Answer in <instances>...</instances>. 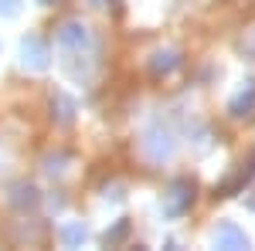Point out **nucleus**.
I'll return each instance as SVG.
<instances>
[{"label": "nucleus", "mask_w": 255, "mask_h": 251, "mask_svg": "<svg viewBox=\"0 0 255 251\" xmlns=\"http://www.w3.org/2000/svg\"><path fill=\"white\" fill-rule=\"evenodd\" d=\"M191 200H194V183L191 180H174L170 190L163 193V214L167 217H180L191 207Z\"/></svg>", "instance_id": "nucleus-4"}, {"label": "nucleus", "mask_w": 255, "mask_h": 251, "mask_svg": "<svg viewBox=\"0 0 255 251\" xmlns=\"http://www.w3.org/2000/svg\"><path fill=\"white\" fill-rule=\"evenodd\" d=\"M14 204H17V207H24V204H27V207H34V204H38V190H34L31 183L14 187Z\"/></svg>", "instance_id": "nucleus-10"}, {"label": "nucleus", "mask_w": 255, "mask_h": 251, "mask_svg": "<svg viewBox=\"0 0 255 251\" xmlns=\"http://www.w3.org/2000/svg\"><path fill=\"white\" fill-rule=\"evenodd\" d=\"M228 109H232L235 116H245V112H252V109H255V78H249V82L238 88V95L228 102Z\"/></svg>", "instance_id": "nucleus-6"}, {"label": "nucleus", "mask_w": 255, "mask_h": 251, "mask_svg": "<svg viewBox=\"0 0 255 251\" xmlns=\"http://www.w3.org/2000/svg\"><path fill=\"white\" fill-rule=\"evenodd\" d=\"M48 58H51V51H48L44 38L27 34V38L20 41V65H24L27 72H44V68H48Z\"/></svg>", "instance_id": "nucleus-3"}, {"label": "nucleus", "mask_w": 255, "mask_h": 251, "mask_svg": "<svg viewBox=\"0 0 255 251\" xmlns=\"http://www.w3.org/2000/svg\"><path fill=\"white\" fill-rule=\"evenodd\" d=\"M85 238H89V228L82 221H72V224L61 228V245L65 248H79V245H85Z\"/></svg>", "instance_id": "nucleus-7"}, {"label": "nucleus", "mask_w": 255, "mask_h": 251, "mask_svg": "<svg viewBox=\"0 0 255 251\" xmlns=\"http://www.w3.org/2000/svg\"><path fill=\"white\" fill-rule=\"evenodd\" d=\"M51 109L58 112V122H61V126H72V119H75V102L65 95V92H58V95H55Z\"/></svg>", "instance_id": "nucleus-9"}, {"label": "nucleus", "mask_w": 255, "mask_h": 251, "mask_svg": "<svg viewBox=\"0 0 255 251\" xmlns=\"http://www.w3.org/2000/svg\"><path fill=\"white\" fill-rule=\"evenodd\" d=\"M92 3H96V7H102V3H106V0H92Z\"/></svg>", "instance_id": "nucleus-13"}, {"label": "nucleus", "mask_w": 255, "mask_h": 251, "mask_svg": "<svg viewBox=\"0 0 255 251\" xmlns=\"http://www.w3.org/2000/svg\"><path fill=\"white\" fill-rule=\"evenodd\" d=\"M38 3H55V0H38Z\"/></svg>", "instance_id": "nucleus-14"}, {"label": "nucleus", "mask_w": 255, "mask_h": 251, "mask_svg": "<svg viewBox=\"0 0 255 251\" xmlns=\"http://www.w3.org/2000/svg\"><path fill=\"white\" fill-rule=\"evenodd\" d=\"M20 0H0V17H17Z\"/></svg>", "instance_id": "nucleus-11"}, {"label": "nucleus", "mask_w": 255, "mask_h": 251, "mask_svg": "<svg viewBox=\"0 0 255 251\" xmlns=\"http://www.w3.org/2000/svg\"><path fill=\"white\" fill-rule=\"evenodd\" d=\"M211 241H215V248H228V251L249 248V238H245V231H242L238 224H232V221H221V224L215 228V234H211Z\"/></svg>", "instance_id": "nucleus-5"}, {"label": "nucleus", "mask_w": 255, "mask_h": 251, "mask_svg": "<svg viewBox=\"0 0 255 251\" xmlns=\"http://www.w3.org/2000/svg\"><path fill=\"white\" fill-rule=\"evenodd\" d=\"M55 41H58V51H96V34L82 20H65Z\"/></svg>", "instance_id": "nucleus-1"}, {"label": "nucleus", "mask_w": 255, "mask_h": 251, "mask_svg": "<svg viewBox=\"0 0 255 251\" xmlns=\"http://www.w3.org/2000/svg\"><path fill=\"white\" fill-rule=\"evenodd\" d=\"M126 231H129V224H126V221H119L113 231H106V241L113 245V241H119V238H126Z\"/></svg>", "instance_id": "nucleus-12"}, {"label": "nucleus", "mask_w": 255, "mask_h": 251, "mask_svg": "<svg viewBox=\"0 0 255 251\" xmlns=\"http://www.w3.org/2000/svg\"><path fill=\"white\" fill-rule=\"evenodd\" d=\"M177 150V143H174V133L163 126V122H153L146 133H143V153L150 156L153 163H163V160H170Z\"/></svg>", "instance_id": "nucleus-2"}, {"label": "nucleus", "mask_w": 255, "mask_h": 251, "mask_svg": "<svg viewBox=\"0 0 255 251\" xmlns=\"http://www.w3.org/2000/svg\"><path fill=\"white\" fill-rule=\"evenodd\" d=\"M177 65H180L177 51H157V55H153V61H150V72H153V75H170Z\"/></svg>", "instance_id": "nucleus-8"}]
</instances>
